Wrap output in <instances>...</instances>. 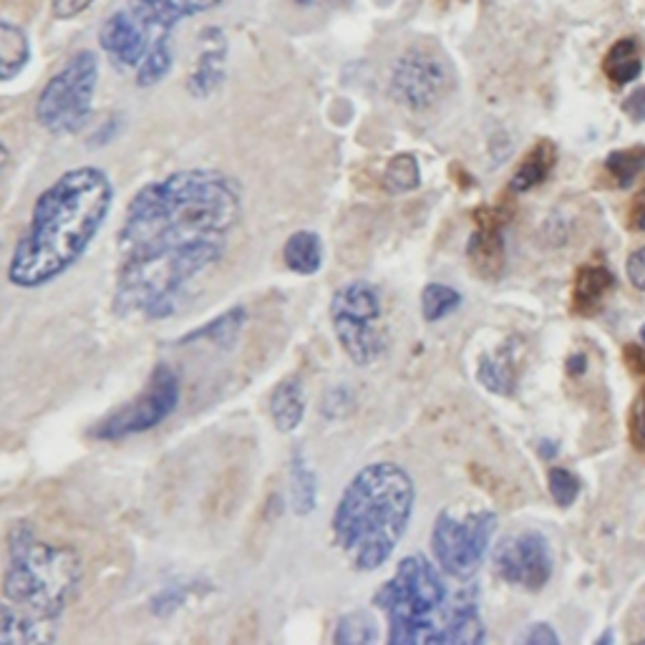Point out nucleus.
I'll return each instance as SVG.
<instances>
[{"label": "nucleus", "instance_id": "nucleus-2", "mask_svg": "<svg viewBox=\"0 0 645 645\" xmlns=\"http://www.w3.org/2000/svg\"><path fill=\"white\" fill-rule=\"evenodd\" d=\"M114 207V181L98 167H76L45 187L18 240L8 283L35 290L59 280L102 232Z\"/></svg>", "mask_w": 645, "mask_h": 645}, {"label": "nucleus", "instance_id": "nucleus-28", "mask_svg": "<svg viewBox=\"0 0 645 645\" xmlns=\"http://www.w3.org/2000/svg\"><path fill=\"white\" fill-rule=\"evenodd\" d=\"M461 305V293L451 285L429 283L422 290V315L426 323H439Z\"/></svg>", "mask_w": 645, "mask_h": 645}, {"label": "nucleus", "instance_id": "nucleus-46", "mask_svg": "<svg viewBox=\"0 0 645 645\" xmlns=\"http://www.w3.org/2000/svg\"><path fill=\"white\" fill-rule=\"evenodd\" d=\"M643 641H645V638H643Z\"/></svg>", "mask_w": 645, "mask_h": 645}, {"label": "nucleus", "instance_id": "nucleus-33", "mask_svg": "<svg viewBox=\"0 0 645 645\" xmlns=\"http://www.w3.org/2000/svg\"><path fill=\"white\" fill-rule=\"evenodd\" d=\"M628 431L633 447L638 451H645V391H641V396L635 398V404L631 408Z\"/></svg>", "mask_w": 645, "mask_h": 645}, {"label": "nucleus", "instance_id": "nucleus-24", "mask_svg": "<svg viewBox=\"0 0 645 645\" xmlns=\"http://www.w3.org/2000/svg\"><path fill=\"white\" fill-rule=\"evenodd\" d=\"M31 63V41L21 25L0 18V84L13 81Z\"/></svg>", "mask_w": 645, "mask_h": 645}, {"label": "nucleus", "instance_id": "nucleus-9", "mask_svg": "<svg viewBox=\"0 0 645 645\" xmlns=\"http://www.w3.org/2000/svg\"><path fill=\"white\" fill-rule=\"evenodd\" d=\"M181 384L177 371L159 363L149 374L147 386L136 394L129 404H124L98 422L91 436L98 441H122L126 436H136L144 431L157 429L159 424H165L175 408L179 406Z\"/></svg>", "mask_w": 645, "mask_h": 645}, {"label": "nucleus", "instance_id": "nucleus-29", "mask_svg": "<svg viewBox=\"0 0 645 645\" xmlns=\"http://www.w3.org/2000/svg\"><path fill=\"white\" fill-rule=\"evenodd\" d=\"M605 169L617 187L633 185L645 171V144L643 147L611 152L605 159Z\"/></svg>", "mask_w": 645, "mask_h": 645}, {"label": "nucleus", "instance_id": "nucleus-23", "mask_svg": "<svg viewBox=\"0 0 645 645\" xmlns=\"http://www.w3.org/2000/svg\"><path fill=\"white\" fill-rule=\"evenodd\" d=\"M323 240L313 230H298L283 245V262L298 275H315L323 268Z\"/></svg>", "mask_w": 645, "mask_h": 645}, {"label": "nucleus", "instance_id": "nucleus-19", "mask_svg": "<svg viewBox=\"0 0 645 645\" xmlns=\"http://www.w3.org/2000/svg\"><path fill=\"white\" fill-rule=\"evenodd\" d=\"M51 621L49 617L33 615L23 607H18L13 603H0V643H41L51 641L45 625Z\"/></svg>", "mask_w": 645, "mask_h": 645}, {"label": "nucleus", "instance_id": "nucleus-18", "mask_svg": "<svg viewBox=\"0 0 645 645\" xmlns=\"http://www.w3.org/2000/svg\"><path fill=\"white\" fill-rule=\"evenodd\" d=\"M305 416V391L298 376H290L272 388L270 419L280 434H293Z\"/></svg>", "mask_w": 645, "mask_h": 645}, {"label": "nucleus", "instance_id": "nucleus-5", "mask_svg": "<svg viewBox=\"0 0 645 645\" xmlns=\"http://www.w3.org/2000/svg\"><path fill=\"white\" fill-rule=\"evenodd\" d=\"M374 605L381 607L388 621L391 645L439 643L447 623L449 601L444 580L424 555H408L378 593Z\"/></svg>", "mask_w": 645, "mask_h": 645}, {"label": "nucleus", "instance_id": "nucleus-10", "mask_svg": "<svg viewBox=\"0 0 645 645\" xmlns=\"http://www.w3.org/2000/svg\"><path fill=\"white\" fill-rule=\"evenodd\" d=\"M454 89V71L447 56L431 45H408L391 69V96L414 114L439 106Z\"/></svg>", "mask_w": 645, "mask_h": 645}, {"label": "nucleus", "instance_id": "nucleus-17", "mask_svg": "<svg viewBox=\"0 0 645 645\" xmlns=\"http://www.w3.org/2000/svg\"><path fill=\"white\" fill-rule=\"evenodd\" d=\"M613 288L615 275L605 266H583L575 272V283H572V311L583 318L597 315Z\"/></svg>", "mask_w": 645, "mask_h": 645}, {"label": "nucleus", "instance_id": "nucleus-8", "mask_svg": "<svg viewBox=\"0 0 645 645\" xmlns=\"http://www.w3.org/2000/svg\"><path fill=\"white\" fill-rule=\"evenodd\" d=\"M497 524V514L489 510H477L465 517L449 510L441 512L431 530L436 565L454 580L475 578L495 540Z\"/></svg>", "mask_w": 645, "mask_h": 645}, {"label": "nucleus", "instance_id": "nucleus-16", "mask_svg": "<svg viewBox=\"0 0 645 645\" xmlns=\"http://www.w3.org/2000/svg\"><path fill=\"white\" fill-rule=\"evenodd\" d=\"M487 641V628L479 617V605L475 590H461L449 603L447 623H444L441 643L451 645H479Z\"/></svg>", "mask_w": 645, "mask_h": 645}, {"label": "nucleus", "instance_id": "nucleus-14", "mask_svg": "<svg viewBox=\"0 0 645 645\" xmlns=\"http://www.w3.org/2000/svg\"><path fill=\"white\" fill-rule=\"evenodd\" d=\"M199 43H202V49H199L195 71L187 79V91L195 98H207L222 86L230 45H227V39L220 29H205Z\"/></svg>", "mask_w": 645, "mask_h": 645}, {"label": "nucleus", "instance_id": "nucleus-4", "mask_svg": "<svg viewBox=\"0 0 645 645\" xmlns=\"http://www.w3.org/2000/svg\"><path fill=\"white\" fill-rule=\"evenodd\" d=\"M81 572L76 550L45 542L29 527H15L8 538L3 595L23 611L56 621L76 595Z\"/></svg>", "mask_w": 645, "mask_h": 645}, {"label": "nucleus", "instance_id": "nucleus-38", "mask_svg": "<svg viewBox=\"0 0 645 645\" xmlns=\"http://www.w3.org/2000/svg\"><path fill=\"white\" fill-rule=\"evenodd\" d=\"M625 222H628V227L633 232H645V187L631 199L628 215H625Z\"/></svg>", "mask_w": 645, "mask_h": 645}, {"label": "nucleus", "instance_id": "nucleus-41", "mask_svg": "<svg viewBox=\"0 0 645 645\" xmlns=\"http://www.w3.org/2000/svg\"><path fill=\"white\" fill-rule=\"evenodd\" d=\"M558 451H560V449H558V444H555V441H550V439H548V441H540V457H542V459H548V461H550V459H555V457H558Z\"/></svg>", "mask_w": 645, "mask_h": 645}, {"label": "nucleus", "instance_id": "nucleus-43", "mask_svg": "<svg viewBox=\"0 0 645 645\" xmlns=\"http://www.w3.org/2000/svg\"><path fill=\"white\" fill-rule=\"evenodd\" d=\"M298 6H323V3H333V0H295Z\"/></svg>", "mask_w": 645, "mask_h": 645}, {"label": "nucleus", "instance_id": "nucleus-12", "mask_svg": "<svg viewBox=\"0 0 645 645\" xmlns=\"http://www.w3.org/2000/svg\"><path fill=\"white\" fill-rule=\"evenodd\" d=\"M220 3L225 0H126L124 11L157 43L169 39L179 21L212 11Z\"/></svg>", "mask_w": 645, "mask_h": 645}, {"label": "nucleus", "instance_id": "nucleus-15", "mask_svg": "<svg viewBox=\"0 0 645 645\" xmlns=\"http://www.w3.org/2000/svg\"><path fill=\"white\" fill-rule=\"evenodd\" d=\"M467 260L477 278L489 280V283L502 278L507 260L502 225H477L467 245Z\"/></svg>", "mask_w": 645, "mask_h": 645}, {"label": "nucleus", "instance_id": "nucleus-39", "mask_svg": "<svg viewBox=\"0 0 645 645\" xmlns=\"http://www.w3.org/2000/svg\"><path fill=\"white\" fill-rule=\"evenodd\" d=\"M623 114L628 116V119L635 122V124L645 122V86L635 89L633 94L628 98H625V102H623Z\"/></svg>", "mask_w": 645, "mask_h": 645}, {"label": "nucleus", "instance_id": "nucleus-32", "mask_svg": "<svg viewBox=\"0 0 645 645\" xmlns=\"http://www.w3.org/2000/svg\"><path fill=\"white\" fill-rule=\"evenodd\" d=\"M548 487H550L552 499H555V504L562 507V510L575 504V499L580 495V479L572 475L570 469H562V467H552L548 471Z\"/></svg>", "mask_w": 645, "mask_h": 645}, {"label": "nucleus", "instance_id": "nucleus-44", "mask_svg": "<svg viewBox=\"0 0 645 645\" xmlns=\"http://www.w3.org/2000/svg\"><path fill=\"white\" fill-rule=\"evenodd\" d=\"M603 643H613V635L611 633H603L601 638H597V645H603Z\"/></svg>", "mask_w": 645, "mask_h": 645}, {"label": "nucleus", "instance_id": "nucleus-27", "mask_svg": "<svg viewBox=\"0 0 645 645\" xmlns=\"http://www.w3.org/2000/svg\"><path fill=\"white\" fill-rule=\"evenodd\" d=\"M422 185V169L419 162L412 154H398L388 162V167L384 171V187L391 195H406L419 189Z\"/></svg>", "mask_w": 645, "mask_h": 645}, {"label": "nucleus", "instance_id": "nucleus-1", "mask_svg": "<svg viewBox=\"0 0 645 645\" xmlns=\"http://www.w3.org/2000/svg\"><path fill=\"white\" fill-rule=\"evenodd\" d=\"M240 217L242 189L220 169H179L144 185L119 230L116 313L175 315L189 285L222 260Z\"/></svg>", "mask_w": 645, "mask_h": 645}, {"label": "nucleus", "instance_id": "nucleus-37", "mask_svg": "<svg viewBox=\"0 0 645 645\" xmlns=\"http://www.w3.org/2000/svg\"><path fill=\"white\" fill-rule=\"evenodd\" d=\"M623 361H625V366L631 368L633 376H638L641 381H645V345H638V343L625 345Z\"/></svg>", "mask_w": 645, "mask_h": 645}, {"label": "nucleus", "instance_id": "nucleus-45", "mask_svg": "<svg viewBox=\"0 0 645 645\" xmlns=\"http://www.w3.org/2000/svg\"><path fill=\"white\" fill-rule=\"evenodd\" d=\"M641 341H643V345H645V323H643V329H641Z\"/></svg>", "mask_w": 645, "mask_h": 645}, {"label": "nucleus", "instance_id": "nucleus-35", "mask_svg": "<svg viewBox=\"0 0 645 645\" xmlns=\"http://www.w3.org/2000/svg\"><path fill=\"white\" fill-rule=\"evenodd\" d=\"M520 643H524V645H558L560 638H558V633L552 631V625L534 623V625H530V628H527Z\"/></svg>", "mask_w": 645, "mask_h": 645}, {"label": "nucleus", "instance_id": "nucleus-22", "mask_svg": "<svg viewBox=\"0 0 645 645\" xmlns=\"http://www.w3.org/2000/svg\"><path fill=\"white\" fill-rule=\"evenodd\" d=\"M603 74L613 86L633 84L643 74V56L638 39H617L603 59Z\"/></svg>", "mask_w": 645, "mask_h": 645}, {"label": "nucleus", "instance_id": "nucleus-26", "mask_svg": "<svg viewBox=\"0 0 645 645\" xmlns=\"http://www.w3.org/2000/svg\"><path fill=\"white\" fill-rule=\"evenodd\" d=\"M245 318H248L245 308H232V311H227L220 318H215L212 323H207L199 331L189 333L185 343L205 341V343L222 345V348H227V345H232L235 339H238V333L242 331V325H245Z\"/></svg>", "mask_w": 645, "mask_h": 645}, {"label": "nucleus", "instance_id": "nucleus-7", "mask_svg": "<svg viewBox=\"0 0 645 645\" xmlns=\"http://www.w3.org/2000/svg\"><path fill=\"white\" fill-rule=\"evenodd\" d=\"M384 305L376 285L353 280L335 290L331 298V325L335 341L356 366L368 368L388 348V335L381 325Z\"/></svg>", "mask_w": 645, "mask_h": 645}, {"label": "nucleus", "instance_id": "nucleus-11", "mask_svg": "<svg viewBox=\"0 0 645 645\" xmlns=\"http://www.w3.org/2000/svg\"><path fill=\"white\" fill-rule=\"evenodd\" d=\"M495 568L504 583L538 593L550 583L555 558L548 538L538 530L512 534L495 552Z\"/></svg>", "mask_w": 645, "mask_h": 645}, {"label": "nucleus", "instance_id": "nucleus-21", "mask_svg": "<svg viewBox=\"0 0 645 645\" xmlns=\"http://www.w3.org/2000/svg\"><path fill=\"white\" fill-rule=\"evenodd\" d=\"M290 510L298 517H308L318 507V477L303 449L290 454Z\"/></svg>", "mask_w": 645, "mask_h": 645}, {"label": "nucleus", "instance_id": "nucleus-31", "mask_svg": "<svg viewBox=\"0 0 645 645\" xmlns=\"http://www.w3.org/2000/svg\"><path fill=\"white\" fill-rule=\"evenodd\" d=\"M171 63H175V53L169 49V39L157 41L139 63V69H136V84L157 86L171 71Z\"/></svg>", "mask_w": 645, "mask_h": 645}, {"label": "nucleus", "instance_id": "nucleus-3", "mask_svg": "<svg viewBox=\"0 0 645 645\" xmlns=\"http://www.w3.org/2000/svg\"><path fill=\"white\" fill-rule=\"evenodd\" d=\"M416 485L396 461H374L356 471L335 504L331 532L335 548L358 572L384 568L404 540L414 517Z\"/></svg>", "mask_w": 645, "mask_h": 645}, {"label": "nucleus", "instance_id": "nucleus-40", "mask_svg": "<svg viewBox=\"0 0 645 645\" xmlns=\"http://www.w3.org/2000/svg\"><path fill=\"white\" fill-rule=\"evenodd\" d=\"M565 368H568V374H570V376H583L585 371H587V358H585V353H572V356H570L568 363H565Z\"/></svg>", "mask_w": 645, "mask_h": 645}, {"label": "nucleus", "instance_id": "nucleus-20", "mask_svg": "<svg viewBox=\"0 0 645 645\" xmlns=\"http://www.w3.org/2000/svg\"><path fill=\"white\" fill-rule=\"evenodd\" d=\"M558 165V147L550 139H542L534 144L530 154L522 159V165L517 167V171L510 179V189L514 195L530 193L538 185H542L544 179L552 175V169Z\"/></svg>", "mask_w": 645, "mask_h": 645}, {"label": "nucleus", "instance_id": "nucleus-25", "mask_svg": "<svg viewBox=\"0 0 645 645\" xmlns=\"http://www.w3.org/2000/svg\"><path fill=\"white\" fill-rule=\"evenodd\" d=\"M479 384L497 396L510 398L517 394V384H520V371L514 366L512 348L499 351L497 356H485L477 371Z\"/></svg>", "mask_w": 645, "mask_h": 645}, {"label": "nucleus", "instance_id": "nucleus-30", "mask_svg": "<svg viewBox=\"0 0 645 645\" xmlns=\"http://www.w3.org/2000/svg\"><path fill=\"white\" fill-rule=\"evenodd\" d=\"M378 625L371 613L356 611L343 615L339 621V628H335L333 641L339 645H363V643H376L378 641Z\"/></svg>", "mask_w": 645, "mask_h": 645}, {"label": "nucleus", "instance_id": "nucleus-34", "mask_svg": "<svg viewBox=\"0 0 645 645\" xmlns=\"http://www.w3.org/2000/svg\"><path fill=\"white\" fill-rule=\"evenodd\" d=\"M96 0H51V13L56 21H71V18L89 11Z\"/></svg>", "mask_w": 645, "mask_h": 645}, {"label": "nucleus", "instance_id": "nucleus-42", "mask_svg": "<svg viewBox=\"0 0 645 645\" xmlns=\"http://www.w3.org/2000/svg\"><path fill=\"white\" fill-rule=\"evenodd\" d=\"M8 167H11V152H8L6 144L0 142V177L6 175Z\"/></svg>", "mask_w": 645, "mask_h": 645}, {"label": "nucleus", "instance_id": "nucleus-13", "mask_svg": "<svg viewBox=\"0 0 645 645\" xmlns=\"http://www.w3.org/2000/svg\"><path fill=\"white\" fill-rule=\"evenodd\" d=\"M98 43L108 59L122 69H139V63L154 45L152 35L134 18L119 8L98 29Z\"/></svg>", "mask_w": 645, "mask_h": 645}, {"label": "nucleus", "instance_id": "nucleus-6", "mask_svg": "<svg viewBox=\"0 0 645 645\" xmlns=\"http://www.w3.org/2000/svg\"><path fill=\"white\" fill-rule=\"evenodd\" d=\"M98 59L94 51H76L35 98V122L51 134H76L94 112Z\"/></svg>", "mask_w": 645, "mask_h": 645}, {"label": "nucleus", "instance_id": "nucleus-36", "mask_svg": "<svg viewBox=\"0 0 645 645\" xmlns=\"http://www.w3.org/2000/svg\"><path fill=\"white\" fill-rule=\"evenodd\" d=\"M625 272H628L631 285L645 293V248L631 252L628 262H625Z\"/></svg>", "mask_w": 645, "mask_h": 645}]
</instances>
